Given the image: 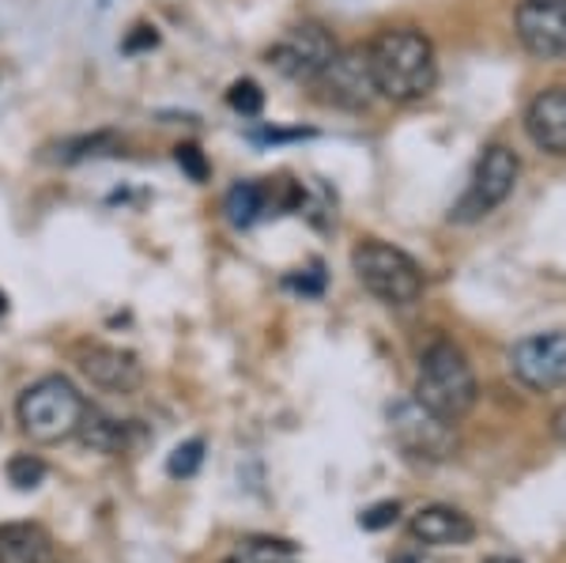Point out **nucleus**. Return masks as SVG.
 Masks as SVG:
<instances>
[{
	"label": "nucleus",
	"mask_w": 566,
	"mask_h": 563,
	"mask_svg": "<svg viewBox=\"0 0 566 563\" xmlns=\"http://www.w3.org/2000/svg\"><path fill=\"white\" fill-rule=\"evenodd\" d=\"M370 69L378 95L392 103H419L438 84L434 45L416 27H389L370 42Z\"/></svg>",
	"instance_id": "f257e3e1"
},
{
	"label": "nucleus",
	"mask_w": 566,
	"mask_h": 563,
	"mask_svg": "<svg viewBox=\"0 0 566 563\" xmlns=\"http://www.w3.org/2000/svg\"><path fill=\"white\" fill-rule=\"evenodd\" d=\"M412 397L450 424H458L461 416L472 413V405H476V397H480V386H476V371H472L469 356H464L458 344L434 341L431 348L423 352Z\"/></svg>",
	"instance_id": "f03ea898"
},
{
	"label": "nucleus",
	"mask_w": 566,
	"mask_h": 563,
	"mask_svg": "<svg viewBox=\"0 0 566 563\" xmlns=\"http://www.w3.org/2000/svg\"><path fill=\"white\" fill-rule=\"evenodd\" d=\"M84 413H87L84 394L61 375H45L34 386H27L20 405H15L23 435L34 442H45V447L72 439L80 431Z\"/></svg>",
	"instance_id": "7ed1b4c3"
},
{
	"label": "nucleus",
	"mask_w": 566,
	"mask_h": 563,
	"mask_svg": "<svg viewBox=\"0 0 566 563\" xmlns=\"http://www.w3.org/2000/svg\"><path fill=\"white\" fill-rule=\"evenodd\" d=\"M352 269L359 277V284L389 306H408L423 295V272L405 250L389 247V242H359L352 250Z\"/></svg>",
	"instance_id": "20e7f679"
},
{
	"label": "nucleus",
	"mask_w": 566,
	"mask_h": 563,
	"mask_svg": "<svg viewBox=\"0 0 566 563\" xmlns=\"http://www.w3.org/2000/svg\"><path fill=\"white\" fill-rule=\"evenodd\" d=\"M389 431L397 439V447L416 461H446L458 450L453 424L434 416L431 408H423L416 397H405V402L389 408Z\"/></svg>",
	"instance_id": "39448f33"
},
{
	"label": "nucleus",
	"mask_w": 566,
	"mask_h": 563,
	"mask_svg": "<svg viewBox=\"0 0 566 563\" xmlns=\"http://www.w3.org/2000/svg\"><path fill=\"white\" fill-rule=\"evenodd\" d=\"M322 91V103L340 106V111H367L378 95L370 69V45H348V50H336L333 61L322 69V76L314 80Z\"/></svg>",
	"instance_id": "423d86ee"
},
{
	"label": "nucleus",
	"mask_w": 566,
	"mask_h": 563,
	"mask_svg": "<svg viewBox=\"0 0 566 563\" xmlns=\"http://www.w3.org/2000/svg\"><path fill=\"white\" fill-rule=\"evenodd\" d=\"M517 170H522V163H517V156L506 144H488L476 163V175H472L458 212H453V220H480V216L495 212V208L514 194Z\"/></svg>",
	"instance_id": "0eeeda50"
},
{
	"label": "nucleus",
	"mask_w": 566,
	"mask_h": 563,
	"mask_svg": "<svg viewBox=\"0 0 566 563\" xmlns=\"http://www.w3.org/2000/svg\"><path fill=\"white\" fill-rule=\"evenodd\" d=\"M336 39L322 23H298L269 50V65L287 80H310L314 84L322 69L333 61Z\"/></svg>",
	"instance_id": "6e6552de"
},
{
	"label": "nucleus",
	"mask_w": 566,
	"mask_h": 563,
	"mask_svg": "<svg viewBox=\"0 0 566 563\" xmlns=\"http://www.w3.org/2000/svg\"><path fill=\"white\" fill-rule=\"evenodd\" d=\"M510 371L514 378L536 394H552L566 383V333H533L517 341L510 352Z\"/></svg>",
	"instance_id": "1a4fd4ad"
},
{
	"label": "nucleus",
	"mask_w": 566,
	"mask_h": 563,
	"mask_svg": "<svg viewBox=\"0 0 566 563\" xmlns=\"http://www.w3.org/2000/svg\"><path fill=\"white\" fill-rule=\"evenodd\" d=\"M517 39L533 58L563 61L566 58V0H522L517 4Z\"/></svg>",
	"instance_id": "9d476101"
},
{
	"label": "nucleus",
	"mask_w": 566,
	"mask_h": 563,
	"mask_svg": "<svg viewBox=\"0 0 566 563\" xmlns=\"http://www.w3.org/2000/svg\"><path fill=\"white\" fill-rule=\"evenodd\" d=\"M80 371L91 378V386L106 389V394L129 397L144 386V363L129 348H114V344H84L76 352Z\"/></svg>",
	"instance_id": "9b49d317"
},
{
	"label": "nucleus",
	"mask_w": 566,
	"mask_h": 563,
	"mask_svg": "<svg viewBox=\"0 0 566 563\" xmlns=\"http://www.w3.org/2000/svg\"><path fill=\"white\" fill-rule=\"evenodd\" d=\"M412 538L427 549H461L476 538V522L469 519L458 507H446V503H431V507H419L408 522Z\"/></svg>",
	"instance_id": "f8f14e48"
},
{
	"label": "nucleus",
	"mask_w": 566,
	"mask_h": 563,
	"mask_svg": "<svg viewBox=\"0 0 566 563\" xmlns=\"http://www.w3.org/2000/svg\"><path fill=\"white\" fill-rule=\"evenodd\" d=\"M525 129L547 156H566V87H547L528 103Z\"/></svg>",
	"instance_id": "ddd939ff"
},
{
	"label": "nucleus",
	"mask_w": 566,
	"mask_h": 563,
	"mask_svg": "<svg viewBox=\"0 0 566 563\" xmlns=\"http://www.w3.org/2000/svg\"><path fill=\"white\" fill-rule=\"evenodd\" d=\"M53 541L34 522H8L0 525V563H50Z\"/></svg>",
	"instance_id": "4468645a"
},
{
	"label": "nucleus",
	"mask_w": 566,
	"mask_h": 563,
	"mask_svg": "<svg viewBox=\"0 0 566 563\" xmlns=\"http://www.w3.org/2000/svg\"><path fill=\"white\" fill-rule=\"evenodd\" d=\"M76 435H80V442L95 453H122L129 447V424L114 420V416L98 413V408H91V405H87L84 420H80Z\"/></svg>",
	"instance_id": "2eb2a0df"
},
{
	"label": "nucleus",
	"mask_w": 566,
	"mask_h": 563,
	"mask_svg": "<svg viewBox=\"0 0 566 563\" xmlns=\"http://www.w3.org/2000/svg\"><path fill=\"white\" fill-rule=\"evenodd\" d=\"M223 563H298V549L280 538H242Z\"/></svg>",
	"instance_id": "dca6fc26"
},
{
	"label": "nucleus",
	"mask_w": 566,
	"mask_h": 563,
	"mask_svg": "<svg viewBox=\"0 0 566 563\" xmlns=\"http://www.w3.org/2000/svg\"><path fill=\"white\" fill-rule=\"evenodd\" d=\"M205 466V442L200 439H189V442H178L167 458V473L175 480H189L197 477V469Z\"/></svg>",
	"instance_id": "f3484780"
},
{
	"label": "nucleus",
	"mask_w": 566,
	"mask_h": 563,
	"mask_svg": "<svg viewBox=\"0 0 566 563\" xmlns=\"http://www.w3.org/2000/svg\"><path fill=\"white\" fill-rule=\"evenodd\" d=\"M8 480H12L20 492H34L45 480V461L34 458V453H15V458L8 461Z\"/></svg>",
	"instance_id": "a211bd4d"
},
{
	"label": "nucleus",
	"mask_w": 566,
	"mask_h": 563,
	"mask_svg": "<svg viewBox=\"0 0 566 563\" xmlns=\"http://www.w3.org/2000/svg\"><path fill=\"white\" fill-rule=\"evenodd\" d=\"M227 103H231L234 114L258 117L264 106V91L253 84V80H239V84H231V91H227Z\"/></svg>",
	"instance_id": "6ab92c4d"
},
{
	"label": "nucleus",
	"mask_w": 566,
	"mask_h": 563,
	"mask_svg": "<svg viewBox=\"0 0 566 563\" xmlns=\"http://www.w3.org/2000/svg\"><path fill=\"white\" fill-rule=\"evenodd\" d=\"M114 144L109 133H95V136H80V140H65L61 144V163H76V159H87V156H103V152Z\"/></svg>",
	"instance_id": "aec40b11"
},
{
	"label": "nucleus",
	"mask_w": 566,
	"mask_h": 563,
	"mask_svg": "<svg viewBox=\"0 0 566 563\" xmlns=\"http://www.w3.org/2000/svg\"><path fill=\"white\" fill-rule=\"evenodd\" d=\"M175 159H178V167L186 170V175L193 178V181H205L208 178V159H205V152H200L197 144H178Z\"/></svg>",
	"instance_id": "412c9836"
},
{
	"label": "nucleus",
	"mask_w": 566,
	"mask_h": 563,
	"mask_svg": "<svg viewBox=\"0 0 566 563\" xmlns=\"http://www.w3.org/2000/svg\"><path fill=\"white\" fill-rule=\"evenodd\" d=\"M397 514H400L397 503H378V507H370L367 514H359V525L363 530H386V525L397 522Z\"/></svg>",
	"instance_id": "4be33fe9"
},
{
	"label": "nucleus",
	"mask_w": 566,
	"mask_h": 563,
	"mask_svg": "<svg viewBox=\"0 0 566 563\" xmlns=\"http://www.w3.org/2000/svg\"><path fill=\"white\" fill-rule=\"evenodd\" d=\"M287 288H295V292H303V295H322V288H325V277H322V269H310V272H295V277H287Z\"/></svg>",
	"instance_id": "5701e85b"
},
{
	"label": "nucleus",
	"mask_w": 566,
	"mask_h": 563,
	"mask_svg": "<svg viewBox=\"0 0 566 563\" xmlns=\"http://www.w3.org/2000/svg\"><path fill=\"white\" fill-rule=\"evenodd\" d=\"M155 42H159L155 27H136V34L125 39V53H136V50H144V45H155Z\"/></svg>",
	"instance_id": "b1692460"
},
{
	"label": "nucleus",
	"mask_w": 566,
	"mask_h": 563,
	"mask_svg": "<svg viewBox=\"0 0 566 563\" xmlns=\"http://www.w3.org/2000/svg\"><path fill=\"white\" fill-rule=\"evenodd\" d=\"M392 563H438L427 549H405L400 556H392Z\"/></svg>",
	"instance_id": "393cba45"
},
{
	"label": "nucleus",
	"mask_w": 566,
	"mask_h": 563,
	"mask_svg": "<svg viewBox=\"0 0 566 563\" xmlns=\"http://www.w3.org/2000/svg\"><path fill=\"white\" fill-rule=\"evenodd\" d=\"M552 431H555V439L566 442V408H559V413L552 416Z\"/></svg>",
	"instance_id": "a878e982"
},
{
	"label": "nucleus",
	"mask_w": 566,
	"mask_h": 563,
	"mask_svg": "<svg viewBox=\"0 0 566 563\" xmlns=\"http://www.w3.org/2000/svg\"><path fill=\"white\" fill-rule=\"evenodd\" d=\"M483 563H522V560H514V556H491V560H483Z\"/></svg>",
	"instance_id": "bb28decb"
},
{
	"label": "nucleus",
	"mask_w": 566,
	"mask_h": 563,
	"mask_svg": "<svg viewBox=\"0 0 566 563\" xmlns=\"http://www.w3.org/2000/svg\"><path fill=\"white\" fill-rule=\"evenodd\" d=\"M8 311V299H4V292H0V314H4Z\"/></svg>",
	"instance_id": "cd10ccee"
}]
</instances>
